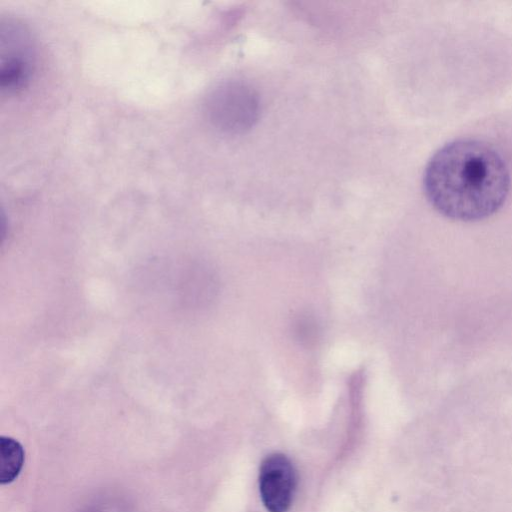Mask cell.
Listing matches in <instances>:
<instances>
[{"label":"cell","mask_w":512,"mask_h":512,"mask_svg":"<svg viewBox=\"0 0 512 512\" xmlns=\"http://www.w3.org/2000/svg\"><path fill=\"white\" fill-rule=\"evenodd\" d=\"M423 184L428 201L440 214L472 222L493 215L503 206L510 177L494 148L479 140L460 139L432 156Z\"/></svg>","instance_id":"1"},{"label":"cell","mask_w":512,"mask_h":512,"mask_svg":"<svg viewBox=\"0 0 512 512\" xmlns=\"http://www.w3.org/2000/svg\"><path fill=\"white\" fill-rule=\"evenodd\" d=\"M296 473L291 461L283 454L268 455L259 469V492L269 512H286L293 501Z\"/></svg>","instance_id":"3"},{"label":"cell","mask_w":512,"mask_h":512,"mask_svg":"<svg viewBox=\"0 0 512 512\" xmlns=\"http://www.w3.org/2000/svg\"><path fill=\"white\" fill-rule=\"evenodd\" d=\"M25 462L22 444L9 436L0 437V483L10 484L19 476Z\"/></svg>","instance_id":"4"},{"label":"cell","mask_w":512,"mask_h":512,"mask_svg":"<svg viewBox=\"0 0 512 512\" xmlns=\"http://www.w3.org/2000/svg\"><path fill=\"white\" fill-rule=\"evenodd\" d=\"M33 70V52L30 37L20 25L8 23L1 32V87L8 92L23 88Z\"/></svg>","instance_id":"2"}]
</instances>
